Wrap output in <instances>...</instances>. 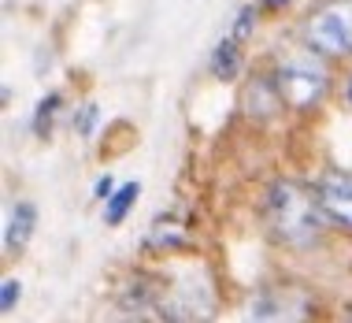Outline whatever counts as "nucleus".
Instances as JSON below:
<instances>
[{
    "label": "nucleus",
    "mask_w": 352,
    "mask_h": 323,
    "mask_svg": "<svg viewBox=\"0 0 352 323\" xmlns=\"http://www.w3.org/2000/svg\"><path fill=\"white\" fill-rule=\"evenodd\" d=\"M345 93H349V104H352V82H349V90H345Z\"/></svg>",
    "instance_id": "14"
},
{
    "label": "nucleus",
    "mask_w": 352,
    "mask_h": 323,
    "mask_svg": "<svg viewBox=\"0 0 352 323\" xmlns=\"http://www.w3.org/2000/svg\"><path fill=\"white\" fill-rule=\"evenodd\" d=\"M141 197V183H126V186H119L116 194L108 197V205H104V223L108 227H116L126 220V212H130V205H134Z\"/></svg>",
    "instance_id": "7"
},
{
    "label": "nucleus",
    "mask_w": 352,
    "mask_h": 323,
    "mask_svg": "<svg viewBox=\"0 0 352 323\" xmlns=\"http://www.w3.org/2000/svg\"><path fill=\"white\" fill-rule=\"evenodd\" d=\"M289 0H263V8H285Z\"/></svg>",
    "instance_id": "13"
},
{
    "label": "nucleus",
    "mask_w": 352,
    "mask_h": 323,
    "mask_svg": "<svg viewBox=\"0 0 352 323\" xmlns=\"http://www.w3.org/2000/svg\"><path fill=\"white\" fill-rule=\"evenodd\" d=\"M274 93L285 108H316V104L327 97L330 90V71H327V56H319L316 49L300 45V49H289L274 60L271 71Z\"/></svg>",
    "instance_id": "2"
},
{
    "label": "nucleus",
    "mask_w": 352,
    "mask_h": 323,
    "mask_svg": "<svg viewBox=\"0 0 352 323\" xmlns=\"http://www.w3.org/2000/svg\"><path fill=\"white\" fill-rule=\"evenodd\" d=\"M93 194H97V197H111V194H116V183H111V175H100V183L93 186Z\"/></svg>",
    "instance_id": "12"
},
{
    "label": "nucleus",
    "mask_w": 352,
    "mask_h": 323,
    "mask_svg": "<svg viewBox=\"0 0 352 323\" xmlns=\"http://www.w3.org/2000/svg\"><path fill=\"white\" fill-rule=\"evenodd\" d=\"M263 216L274 234V242L289 245V249H308L327 234V208H322L319 186L311 189L300 178H274L263 201Z\"/></svg>",
    "instance_id": "1"
},
{
    "label": "nucleus",
    "mask_w": 352,
    "mask_h": 323,
    "mask_svg": "<svg viewBox=\"0 0 352 323\" xmlns=\"http://www.w3.org/2000/svg\"><path fill=\"white\" fill-rule=\"evenodd\" d=\"M34 227H37V208L30 201H15L12 212H8V223H4V249L19 253L26 242H30Z\"/></svg>",
    "instance_id": "5"
},
{
    "label": "nucleus",
    "mask_w": 352,
    "mask_h": 323,
    "mask_svg": "<svg viewBox=\"0 0 352 323\" xmlns=\"http://www.w3.org/2000/svg\"><path fill=\"white\" fill-rule=\"evenodd\" d=\"M56 108H60V97H56V93H49V101L37 104V112H34V130H37V134H49V130H52Z\"/></svg>",
    "instance_id": "8"
},
{
    "label": "nucleus",
    "mask_w": 352,
    "mask_h": 323,
    "mask_svg": "<svg viewBox=\"0 0 352 323\" xmlns=\"http://www.w3.org/2000/svg\"><path fill=\"white\" fill-rule=\"evenodd\" d=\"M256 19H260V12H256L252 4H245V8H237V15H234V26H230V34L237 37V41H245V37L252 34V26H256Z\"/></svg>",
    "instance_id": "9"
},
{
    "label": "nucleus",
    "mask_w": 352,
    "mask_h": 323,
    "mask_svg": "<svg viewBox=\"0 0 352 323\" xmlns=\"http://www.w3.org/2000/svg\"><path fill=\"white\" fill-rule=\"evenodd\" d=\"M19 293H23V286H19V279H4V286H0V309L12 312V305L19 301Z\"/></svg>",
    "instance_id": "11"
},
{
    "label": "nucleus",
    "mask_w": 352,
    "mask_h": 323,
    "mask_svg": "<svg viewBox=\"0 0 352 323\" xmlns=\"http://www.w3.org/2000/svg\"><path fill=\"white\" fill-rule=\"evenodd\" d=\"M300 45L327 60L352 56V0H322L300 23Z\"/></svg>",
    "instance_id": "3"
},
{
    "label": "nucleus",
    "mask_w": 352,
    "mask_h": 323,
    "mask_svg": "<svg viewBox=\"0 0 352 323\" xmlns=\"http://www.w3.org/2000/svg\"><path fill=\"white\" fill-rule=\"evenodd\" d=\"M74 127H78L82 138H89L93 130H97V104H85V108L78 112V119H74Z\"/></svg>",
    "instance_id": "10"
},
{
    "label": "nucleus",
    "mask_w": 352,
    "mask_h": 323,
    "mask_svg": "<svg viewBox=\"0 0 352 323\" xmlns=\"http://www.w3.org/2000/svg\"><path fill=\"white\" fill-rule=\"evenodd\" d=\"M237 71H241V41L230 34V37H223V41L215 45L212 74H215V79H223V82H230V79H237Z\"/></svg>",
    "instance_id": "6"
},
{
    "label": "nucleus",
    "mask_w": 352,
    "mask_h": 323,
    "mask_svg": "<svg viewBox=\"0 0 352 323\" xmlns=\"http://www.w3.org/2000/svg\"><path fill=\"white\" fill-rule=\"evenodd\" d=\"M319 197L330 223H341L352 231V171H327L319 178Z\"/></svg>",
    "instance_id": "4"
}]
</instances>
